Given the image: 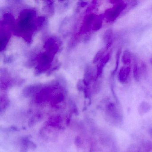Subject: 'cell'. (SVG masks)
Here are the masks:
<instances>
[{
  "mask_svg": "<svg viewBox=\"0 0 152 152\" xmlns=\"http://www.w3.org/2000/svg\"><path fill=\"white\" fill-rule=\"evenodd\" d=\"M127 4L121 1L118 4L114 5L113 8L109 9L106 11L105 15L108 22H114L120 14L127 7Z\"/></svg>",
  "mask_w": 152,
  "mask_h": 152,
  "instance_id": "6da1fadb",
  "label": "cell"
},
{
  "mask_svg": "<svg viewBox=\"0 0 152 152\" xmlns=\"http://www.w3.org/2000/svg\"><path fill=\"white\" fill-rule=\"evenodd\" d=\"M130 71L131 68L129 66L122 67L118 73V79L119 81L121 83L126 82L129 78Z\"/></svg>",
  "mask_w": 152,
  "mask_h": 152,
  "instance_id": "7a4b0ae2",
  "label": "cell"
},
{
  "mask_svg": "<svg viewBox=\"0 0 152 152\" xmlns=\"http://www.w3.org/2000/svg\"><path fill=\"white\" fill-rule=\"evenodd\" d=\"M132 56L128 50H124L122 56V61L125 65H129L131 63Z\"/></svg>",
  "mask_w": 152,
  "mask_h": 152,
  "instance_id": "3957f363",
  "label": "cell"
},
{
  "mask_svg": "<svg viewBox=\"0 0 152 152\" xmlns=\"http://www.w3.org/2000/svg\"><path fill=\"white\" fill-rule=\"evenodd\" d=\"M113 30L112 29H108L105 32L104 36V39L107 44L108 42H113Z\"/></svg>",
  "mask_w": 152,
  "mask_h": 152,
  "instance_id": "277c9868",
  "label": "cell"
},
{
  "mask_svg": "<svg viewBox=\"0 0 152 152\" xmlns=\"http://www.w3.org/2000/svg\"><path fill=\"white\" fill-rule=\"evenodd\" d=\"M133 77L135 80L139 82L140 80V69L137 64H135L133 66Z\"/></svg>",
  "mask_w": 152,
  "mask_h": 152,
  "instance_id": "5b68a950",
  "label": "cell"
},
{
  "mask_svg": "<svg viewBox=\"0 0 152 152\" xmlns=\"http://www.w3.org/2000/svg\"><path fill=\"white\" fill-rule=\"evenodd\" d=\"M121 49H119L117 51L116 55V61H115V67L114 70L113 72V74L114 75L115 73L117 71L119 67V60H120V56H121Z\"/></svg>",
  "mask_w": 152,
  "mask_h": 152,
  "instance_id": "8992f818",
  "label": "cell"
},
{
  "mask_svg": "<svg viewBox=\"0 0 152 152\" xmlns=\"http://www.w3.org/2000/svg\"><path fill=\"white\" fill-rule=\"evenodd\" d=\"M110 57H111V56H110V54H109V53L107 54V55H106V56L102 58L100 64H101L103 66H104L108 63V61H109V59H110Z\"/></svg>",
  "mask_w": 152,
  "mask_h": 152,
  "instance_id": "52a82bcc",
  "label": "cell"
},
{
  "mask_svg": "<svg viewBox=\"0 0 152 152\" xmlns=\"http://www.w3.org/2000/svg\"><path fill=\"white\" fill-rule=\"evenodd\" d=\"M102 20L101 18H99L97 19L94 25V29L96 30H98L100 29L102 26Z\"/></svg>",
  "mask_w": 152,
  "mask_h": 152,
  "instance_id": "ba28073f",
  "label": "cell"
},
{
  "mask_svg": "<svg viewBox=\"0 0 152 152\" xmlns=\"http://www.w3.org/2000/svg\"><path fill=\"white\" fill-rule=\"evenodd\" d=\"M25 143L27 145L28 148H29L31 149H34L36 148V145L34 142L30 141V140H28V141H26V142L25 141Z\"/></svg>",
  "mask_w": 152,
  "mask_h": 152,
  "instance_id": "9c48e42d",
  "label": "cell"
},
{
  "mask_svg": "<svg viewBox=\"0 0 152 152\" xmlns=\"http://www.w3.org/2000/svg\"><path fill=\"white\" fill-rule=\"evenodd\" d=\"M104 52L105 50L102 49L100 50V51L97 53L96 56V58H95V61H97L99 58H101L103 56Z\"/></svg>",
  "mask_w": 152,
  "mask_h": 152,
  "instance_id": "30bf717a",
  "label": "cell"
},
{
  "mask_svg": "<svg viewBox=\"0 0 152 152\" xmlns=\"http://www.w3.org/2000/svg\"><path fill=\"white\" fill-rule=\"evenodd\" d=\"M82 141L80 138V137H77L75 138V145L77 146L78 147H80L81 145Z\"/></svg>",
  "mask_w": 152,
  "mask_h": 152,
  "instance_id": "8fae6325",
  "label": "cell"
},
{
  "mask_svg": "<svg viewBox=\"0 0 152 152\" xmlns=\"http://www.w3.org/2000/svg\"><path fill=\"white\" fill-rule=\"evenodd\" d=\"M28 147L26 143H24L22 146L21 147L20 152H27L28 150Z\"/></svg>",
  "mask_w": 152,
  "mask_h": 152,
  "instance_id": "7c38bea8",
  "label": "cell"
}]
</instances>
